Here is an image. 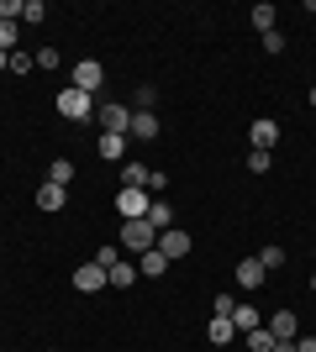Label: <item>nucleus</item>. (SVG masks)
Here are the masks:
<instances>
[{
    "label": "nucleus",
    "mask_w": 316,
    "mask_h": 352,
    "mask_svg": "<svg viewBox=\"0 0 316 352\" xmlns=\"http://www.w3.org/2000/svg\"><path fill=\"white\" fill-rule=\"evenodd\" d=\"M258 263H264V274H269V268H285V248H264Z\"/></svg>",
    "instance_id": "a878e982"
},
{
    "label": "nucleus",
    "mask_w": 316,
    "mask_h": 352,
    "mask_svg": "<svg viewBox=\"0 0 316 352\" xmlns=\"http://www.w3.org/2000/svg\"><path fill=\"white\" fill-rule=\"evenodd\" d=\"M264 326H269V337H274V342H295V337H301L295 310H269V316H264Z\"/></svg>",
    "instance_id": "39448f33"
},
{
    "label": "nucleus",
    "mask_w": 316,
    "mask_h": 352,
    "mask_svg": "<svg viewBox=\"0 0 316 352\" xmlns=\"http://www.w3.org/2000/svg\"><path fill=\"white\" fill-rule=\"evenodd\" d=\"M311 294H316V274H311Z\"/></svg>",
    "instance_id": "e433bc0d"
},
{
    "label": "nucleus",
    "mask_w": 316,
    "mask_h": 352,
    "mask_svg": "<svg viewBox=\"0 0 316 352\" xmlns=\"http://www.w3.org/2000/svg\"><path fill=\"white\" fill-rule=\"evenodd\" d=\"M269 153H258V147H253V153H248V174H269Z\"/></svg>",
    "instance_id": "cd10ccee"
},
{
    "label": "nucleus",
    "mask_w": 316,
    "mask_h": 352,
    "mask_svg": "<svg viewBox=\"0 0 316 352\" xmlns=\"http://www.w3.org/2000/svg\"><path fill=\"white\" fill-rule=\"evenodd\" d=\"M63 200H69V190H63V184H43V190H37V210H48V216H53V210H63Z\"/></svg>",
    "instance_id": "2eb2a0df"
},
{
    "label": "nucleus",
    "mask_w": 316,
    "mask_h": 352,
    "mask_svg": "<svg viewBox=\"0 0 316 352\" xmlns=\"http://www.w3.org/2000/svg\"><path fill=\"white\" fill-rule=\"evenodd\" d=\"M264 279H269V274H264L258 258H242V263H238V284H242V289H258Z\"/></svg>",
    "instance_id": "4468645a"
},
{
    "label": "nucleus",
    "mask_w": 316,
    "mask_h": 352,
    "mask_svg": "<svg viewBox=\"0 0 316 352\" xmlns=\"http://www.w3.org/2000/svg\"><path fill=\"white\" fill-rule=\"evenodd\" d=\"M295 352H316V337H295Z\"/></svg>",
    "instance_id": "473e14b6"
},
{
    "label": "nucleus",
    "mask_w": 316,
    "mask_h": 352,
    "mask_svg": "<svg viewBox=\"0 0 316 352\" xmlns=\"http://www.w3.org/2000/svg\"><path fill=\"white\" fill-rule=\"evenodd\" d=\"M274 352H295V342H274Z\"/></svg>",
    "instance_id": "72a5a7b5"
},
{
    "label": "nucleus",
    "mask_w": 316,
    "mask_h": 352,
    "mask_svg": "<svg viewBox=\"0 0 316 352\" xmlns=\"http://www.w3.org/2000/svg\"><path fill=\"white\" fill-rule=\"evenodd\" d=\"M6 63H11V53H0V69H6Z\"/></svg>",
    "instance_id": "f704fd0d"
},
{
    "label": "nucleus",
    "mask_w": 316,
    "mask_h": 352,
    "mask_svg": "<svg viewBox=\"0 0 316 352\" xmlns=\"http://www.w3.org/2000/svg\"><path fill=\"white\" fill-rule=\"evenodd\" d=\"M306 100H311V105H316V85H311V95H306Z\"/></svg>",
    "instance_id": "c9c22d12"
},
{
    "label": "nucleus",
    "mask_w": 316,
    "mask_h": 352,
    "mask_svg": "<svg viewBox=\"0 0 316 352\" xmlns=\"http://www.w3.org/2000/svg\"><path fill=\"white\" fill-rule=\"evenodd\" d=\"M121 248L143 258V252H148V248H158V232H153L148 221H127V226H121Z\"/></svg>",
    "instance_id": "7ed1b4c3"
},
{
    "label": "nucleus",
    "mask_w": 316,
    "mask_h": 352,
    "mask_svg": "<svg viewBox=\"0 0 316 352\" xmlns=\"http://www.w3.org/2000/svg\"><path fill=\"white\" fill-rule=\"evenodd\" d=\"M105 284H111V279H105V268H101V263L74 268V289H79V294H95V289H105Z\"/></svg>",
    "instance_id": "1a4fd4ad"
},
{
    "label": "nucleus",
    "mask_w": 316,
    "mask_h": 352,
    "mask_svg": "<svg viewBox=\"0 0 316 352\" xmlns=\"http://www.w3.org/2000/svg\"><path fill=\"white\" fill-rule=\"evenodd\" d=\"M248 21H253V27H258V32H274V21H280V11H274L269 0H258L253 11H248Z\"/></svg>",
    "instance_id": "aec40b11"
},
{
    "label": "nucleus",
    "mask_w": 316,
    "mask_h": 352,
    "mask_svg": "<svg viewBox=\"0 0 316 352\" xmlns=\"http://www.w3.org/2000/svg\"><path fill=\"white\" fill-rule=\"evenodd\" d=\"M148 226L153 232H169V226H174V206H169V200H153L148 206Z\"/></svg>",
    "instance_id": "a211bd4d"
},
{
    "label": "nucleus",
    "mask_w": 316,
    "mask_h": 352,
    "mask_svg": "<svg viewBox=\"0 0 316 352\" xmlns=\"http://www.w3.org/2000/svg\"><path fill=\"white\" fill-rule=\"evenodd\" d=\"M158 252H164L169 263H174V258H185V252H190V232H180V226L158 232Z\"/></svg>",
    "instance_id": "6e6552de"
},
{
    "label": "nucleus",
    "mask_w": 316,
    "mask_h": 352,
    "mask_svg": "<svg viewBox=\"0 0 316 352\" xmlns=\"http://www.w3.org/2000/svg\"><path fill=\"white\" fill-rule=\"evenodd\" d=\"M137 111H153V105H158V89H153V85H143V89H137Z\"/></svg>",
    "instance_id": "c85d7f7f"
},
{
    "label": "nucleus",
    "mask_w": 316,
    "mask_h": 352,
    "mask_svg": "<svg viewBox=\"0 0 316 352\" xmlns=\"http://www.w3.org/2000/svg\"><path fill=\"white\" fill-rule=\"evenodd\" d=\"M127 137H137V142L158 137V111H132V132H127Z\"/></svg>",
    "instance_id": "9b49d317"
},
{
    "label": "nucleus",
    "mask_w": 316,
    "mask_h": 352,
    "mask_svg": "<svg viewBox=\"0 0 316 352\" xmlns=\"http://www.w3.org/2000/svg\"><path fill=\"white\" fill-rule=\"evenodd\" d=\"M105 85V69L95 58H74V89H85V95H95V89Z\"/></svg>",
    "instance_id": "423d86ee"
},
{
    "label": "nucleus",
    "mask_w": 316,
    "mask_h": 352,
    "mask_svg": "<svg viewBox=\"0 0 316 352\" xmlns=\"http://www.w3.org/2000/svg\"><path fill=\"white\" fill-rule=\"evenodd\" d=\"M59 63H63L59 47H37V69H59Z\"/></svg>",
    "instance_id": "bb28decb"
},
{
    "label": "nucleus",
    "mask_w": 316,
    "mask_h": 352,
    "mask_svg": "<svg viewBox=\"0 0 316 352\" xmlns=\"http://www.w3.org/2000/svg\"><path fill=\"white\" fill-rule=\"evenodd\" d=\"M121 190H148V168L143 163H121Z\"/></svg>",
    "instance_id": "412c9836"
},
{
    "label": "nucleus",
    "mask_w": 316,
    "mask_h": 352,
    "mask_svg": "<svg viewBox=\"0 0 316 352\" xmlns=\"http://www.w3.org/2000/svg\"><path fill=\"white\" fill-rule=\"evenodd\" d=\"M21 21H32V27L48 21V6H43V0H21Z\"/></svg>",
    "instance_id": "5701e85b"
},
{
    "label": "nucleus",
    "mask_w": 316,
    "mask_h": 352,
    "mask_svg": "<svg viewBox=\"0 0 316 352\" xmlns=\"http://www.w3.org/2000/svg\"><path fill=\"white\" fill-rule=\"evenodd\" d=\"M32 63H37V53H27V47H16L6 69H16V74H32Z\"/></svg>",
    "instance_id": "393cba45"
},
{
    "label": "nucleus",
    "mask_w": 316,
    "mask_h": 352,
    "mask_svg": "<svg viewBox=\"0 0 316 352\" xmlns=\"http://www.w3.org/2000/svg\"><path fill=\"white\" fill-rule=\"evenodd\" d=\"M95 121H101L105 132L127 137V132H132V105H121V100H101V105H95Z\"/></svg>",
    "instance_id": "f03ea898"
},
{
    "label": "nucleus",
    "mask_w": 316,
    "mask_h": 352,
    "mask_svg": "<svg viewBox=\"0 0 316 352\" xmlns=\"http://www.w3.org/2000/svg\"><path fill=\"white\" fill-rule=\"evenodd\" d=\"M232 310H238V300H232V294H216V300H211V316H232Z\"/></svg>",
    "instance_id": "2f4dec72"
},
{
    "label": "nucleus",
    "mask_w": 316,
    "mask_h": 352,
    "mask_svg": "<svg viewBox=\"0 0 316 352\" xmlns=\"http://www.w3.org/2000/svg\"><path fill=\"white\" fill-rule=\"evenodd\" d=\"M227 321H232L242 337H248V331H258V326H264V310H258V305H238L232 316H227Z\"/></svg>",
    "instance_id": "9d476101"
},
{
    "label": "nucleus",
    "mask_w": 316,
    "mask_h": 352,
    "mask_svg": "<svg viewBox=\"0 0 316 352\" xmlns=\"http://www.w3.org/2000/svg\"><path fill=\"white\" fill-rule=\"evenodd\" d=\"M16 32H21V21H0V53H16Z\"/></svg>",
    "instance_id": "b1692460"
},
{
    "label": "nucleus",
    "mask_w": 316,
    "mask_h": 352,
    "mask_svg": "<svg viewBox=\"0 0 316 352\" xmlns=\"http://www.w3.org/2000/svg\"><path fill=\"white\" fill-rule=\"evenodd\" d=\"M95 105H101L95 95H85V89L69 85V89L59 95V116H63V121H95Z\"/></svg>",
    "instance_id": "f257e3e1"
},
{
    "label": "nucleus",
    "mask_w": 316,
    "mask_h": 352,
    "mask_svg": "<svg viewBox=\"0 0 316 352\" xmlns=\"http://www.w3.org/2000/svg\"><path fill=\"white\" fill-rule=\"evenodd\" d=\"M311 252H316V248H311Z\"/></svg>",
    "instance_id": "4c0bfd02"
},
{
    "label": "nucleus",
    "mask_w": 316,
    "mask_h": 352,
    "mask_svg": "<svg viewBox=\"0 0 316 352\" xmlns=\"http://www.w3.org/2000/svg\"><path fill=\"white\" fill-rule=\"evenodd\" d=\"M95 153H101L105 163H121V158H127V137H116V132H101V142H95Z\"/></svg>",
    "instance_id": "f8f14e48"
},
{
    "label": "nucleus",
    "mask_w": 316,
    "mask_h": 352,
    "mask_svg": "<svg viewBox=\"0 0 316 352\" xmlns=\"http://www.w3.org/2000/svg\"><path fill=\"white\" fill-rule=\"evenodd\" d=\"M137 274H148V279H164V274H169V258H164L158 248H148L143 258H137Z\"/></svg>",
    "instance_id": "ddd939ff"
},
{
    "label": "nucleus",
    "mask_w": 316,
    "mask_h": 352,
    "mask_svg": "<svg viewBox=\"0 0 316 352\" xmlns=\"http://www.w3.org/2000/svg\"><path fill=\"white\" fill-rule=\"evenodd\" d=\"M248 142H253L258 153H269V147L280 142V121H269V116H258L253 126H248Z\"/></svg>",
    "instance_id": "0eeeda50"
},
{
    "label": "nucleus",
    "mask_w": 316,
    "mask_h": 352,
    "mask_svg": "<svg viewBox=\"0 0 316 352\" xmlns=\"http://www.w3.org/2000/svg\"><path fill=\"white\" fill-rule=\"evenodd\" d=\"M242 347H248V352H274V337H269V326H258V331H248V337H242Z\"/></svg>",
    "instance_id": "4be33fe9"
},
{
    "label": "nucleus",
    "mask_w": 316,
    "mask_h": 352,
    "mask_svg": "<svg viewBox=\"0 0 316 352\" xmlns=\"http://www.w3.org/2000/svg\"><path fill=\"white\" fill-rule=\"evenodd\" d=\"M164 184H169V174H164V168H148V195H153V200L164 195Z\"/></svg>",
    "instance_id": "c756f323"
},
{
    "label": "nucleus",
    "mask_w": 316,
    "mask_h": 352,
    "mask_svg": "<svg viewBox=\"0 0 316 352\" xmlns=\"http://www.w3.org/2000/svg\"><path fill=\"white\" fill-rule=\"evenodd\" d=\"M48 184H63V190H69V184H74V158H53L48 163Z\"/></svg>",
    "instance_id": "6ab92c4d"
},
{
    "label": "nucleus",
    "mask_w": 316,
    "mask_h": 352,
    "mask_svg": "<svg viewBox=\"0 0 316 352\" xmlns=\"http://www.w3.org/2000/svg\"><path fill=\"white\" fill-rule=\"evenodd\" d=\"M148 206H153V195H148V190H121V195H116L121 221H148Z\"/></svg>",
    "instance_id": "20e7f679"
},
{
    "label": "nucleus",
    "mask_w": 316,
    "mask_h": 352,
    "mask_svg": "<svg viewBox=\"0 0 316 352\" xmlns=\"http://www.w3.org/2000/svg\"><path fill=\"white\" fill-rule=\"evenodd\" d=\"M264 53H285V32H280V27L264 32Z\"/></svg>",
    "instance_id": "7c9ffc66"
},
{
    "label": "nucleus",
    "mask_w": 316,
    "mask_h": 352,
    "mask_svg": "<svg viewBox=\"0 0 316 352\" xmlns=\"http://www.w3.org/2000/svg\"><path fill=\"white\" fill-rule=\"evenodd\" d=\"M206 337H211V347H227V342L238 337V326L227 321V316H211V326H206Z\"/></svg>",
    "instance_id": "dca6fc26"
},
{
    "label": "nucleus",
    "mask_w": 316,
    "mask_h": 352,
    "mask_svg": "<svg viewBox=\"0 0 316 352\" xmlns=\"http://www.w3.org/2000/svg\"><path fill=\"white\" fill-rule=\"evenodd\" d=\"M105 279L116 284V289H132V279H137V263H127V258H116V263L105 268Z\"/></svg>",
    "instance_id": "f3484780"
}]
</instances>
